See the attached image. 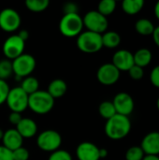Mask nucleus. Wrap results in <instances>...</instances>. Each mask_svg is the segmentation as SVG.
<instances>
[{"instance_id":"obj_1","label":"nucleus","mask_w":159,"mask_h":160,"mask_svg":"<svg viewBox=\"0 0 159 160\" xmlns=\"http://www.w3.org/2000/svg\"><path fill=\"white\" fill-rule=\"evenodd\" d=\"M131 130V122L127 116L115 114L106 121L105 133L112 140H122L126 138Z\"/></svg>"},{"instance_id":"obj_2","label":"nucleus","mask_w":159,"mask_h":160,"mask_svg":"<svg viewBox=\"0 0 159 160\" xmlns=\"http://www.w3.org/2000/svg\"><path fill=\"white\" fill-rule=\"evenodd\" d=\"M54 100L55 99H53L47 91L38 90L29 96L28 108L37 114L44 115L52 110L54 106Z\"/></svg>"},{"instance_id":"obj_3","label":"nucleus","mask_w":159,"mask_h":160,"mask_svg":"<svg viewBox=\"0 0 159 160\" xmlns=\"http://www.w3.org/2000/svg\"><path fill=\"white\" fill-rule=\"evenodd\" d=\"M76 43L78 49L84 53H96L103 48L102 36L88 30L82 31L77 37Z\"/></svg>"},{"instance_id":"obj_4","label":"nucleus","mask_w":159,"mask_h":160,"mask_svg":"<svg viewBox=\"0 0 159 160\" xmlns=\"http://www.w3.org/2000/svg\"><path fill=\"white\" fill-rule=\"evenodd\" d=\"M82 17L79 13L64 14L59 22V31L67 38L78 37L83 30Z\"/></svg>"},{"instance_id":"obj_5","label":"nucleus","mask_w":159,"mask_h":160,"mask_svg":"<svg viewBox=\"0 0 159 160\" xmlns=\"http://www.w3.org/2000/svg\"><path fill=\"white\" fill-rule=\"evenodd\" d=\"M11 62L15 79H17L20 82L23 78L31 76L37 66L35 57L29 53H22V55L15 58Z\"/></svg>"},{"instance_id":"obj_6","label":"nucleus","mask_w":159,"mask_h":160,"mask_svg":"<svg viewBox=\"0 0 159 160\" xmlns=\"http://www.w3.org/2000/svg\"><path fill=\"white\" fill-rule=\"evenodd\" d=\"M37 144L43 152L52 153L62 144V137L59 132L53 129H47L40 132L37 138Z\"/></svg>"},{"instance_id":"obj_7","label":"nucleus","mask_w":159,"mask_h":160,"mask_svg":"<svg viewBox=\"0 0 159 160\" xmlns=\"http://www.w3.org/2000/svg\"><path fill=\"white\" fill-rule=\"evenodd\" d=\"M28 98L29 96L20 86H16L10 88L6 104L11 112L21 113L28 108Z\"/></svg>"},{"instance_id":"obj_8","label":"nucleus","mask_w":159,"mask_h":160,"mask_svg":"<svg viewBox=\"0 0 159 160\" xmlns=\"http://www.w3.org/2000/svg\"><path fill=\"white\" fill-rule=\"evenodd\" d=\"M83 26L86 27L88 31L95 32L102 35L105 33L109 26V22L107 17L100 14L97 10H90L85 13L82 18Z\"/></svg>"},{"instance_id":"obj_9","label":"nucleus","mask_w":159,"mask_h":160,"mask_svg":"<svg viewBox=\"0 0 159 160\" xmlns=\"http://www.w3.org/2000/svg\"><path fill=\"white\" fill-rule=\"evenodd\" d=\"M25 41L22 40L17 34L9 36L3 43V53L6 56V59L10 61L19 57L24 53Z\"/></svg>"},{"instance_id":"obj_10","label":"nucleus","mask_w":159,"mask_h":160,"mask_svg":"<svg viewBox=\"0 0 159 160\" xmlns=\"http://www.w3.org/2000/svg\"><path fill=\"white\" fill-rule=\"evenodd\" d=\"M22 19L19 12L11 8L0 11V28L7 33H13L21 26Z\"/></svg>"},{"instance_id":"obj_11","label":"nucleus","mask_w":159,"mask_h":160,"mask_svg":"<svg viewBox=\"0 0 159 160\" xmlns=\"http://www.w3.org/2000/svg\"><path fill=\"white\" fill-rule=\"evenodd\" d=\"M97 78L101 84L110 86L118 82L120 79V71L112 63L103 64L97 69Z\"/></svg>"},{"instance_id":"obj_12","label":"nucleus","mask_w":159,"mask_h":160,"mask_svg":"<svg viewBox=\"0 0 159 160\" xmlns=\"http://www.w3.org/2000/svg\"><path fill=\"white\" fill-rule=\"evenodd\" d=\"M116 113L124 116H129L134 111V100L132 97L125 92L118 93L112 100Z\"/></svg>"},{"instance_id":"obj_13","label":"nucleus","mask_w":159,"mask_h":160,"mask_svg":"<svg viewBox=\"0 0 159 160\" xmlns=\"http://www.w3.org/2000/svg\"><path fill=\"white\" fill-rule=\"evenodd\" d=\"M112 64L120 72L128 71L135 65L133 53L127 50H119L113 54Z\"/></svg>"},{"instance_id":"obj_14","label":"nucleus","mask_w":159,"mask_h":160,"mask_svg":"<svg viewBox=\"0 0 159 160\" xmlns=\"http://www.w3.org/2000/svg\"><path fill=\"white\" fill-rule=\"evenodd\" d=\"M78 160H99V148L93 142H81L76 149Z\"/></svg>"},{"instance_id":"obj_15","label":"nucleus","mask_w":159,"mask_h":160,"mask_svg":"<svg viewBox=\"0 0 159 160\" xmlns=\"http://www.w3.org/2000/svg\"><path fill=\"white\" fill-rule=\"evenodd\" d=\"M141 148L145 156L159 155V132L154 131L148 133L142 140Z\"/></svg>"},{"instance_id":"obj_16","label":"nucleus","mask_w":159,"mask_h":160,"mask_svg":"<svg viewBox=\"0 0 159 160\" xmlns=\"http://www.w3.org/2000/svg\"><path fill=\"white\" fill-rule=\"evenodd\" d=\"M16 130L22 136V139H30L37 135V123L28 117H22L21 122L16 126Z\"/></svg>"},{"instance_id":"obj_17","label":"nucleus","mask_w":159,"mask_h":160,"mask_svg":"<svg viewBox=\"0 0 159 160\" xmlns=\"http://www.w3.org/2000/svg\"><path fill=\"white\" fill-rule=\"evenodd\" d=\"M2 142L6 148L10 151H14L22 146L23 139L16 130V128H10L4 132Z\"/></svg>"},{"instance_id":"obj_18","label":"nucleus","mask_w":159,"mask_h":160,"mask_svg":"<svg viewBox=\"0 0 159 160\" xmlns=\"http://www.w3.org/2000/svg\"><path fill=\"white\" fill-rule=\"evenodd\" d=\"M67 84L62 79L52 80L50 82V84L48 86V90H47L49 95L53 99L62 98L67 93Z\"/></svg>"},{"instance_id":"obj_19","label":"nucleus","mask_w":159,"mask_h":160,"mask_svg":"<svg viewBox=\"0 0 159 160\" xmlns=\"http://www.w3.org/2000/svg\"><path fill=\"white\" fill-rule=\"evenodd\" d=\"M133 57H134V64L143 68L144 67H147L151 63L153 55L150 50L142 48L133 54Z\"/></svg>"},{"instance_id":"obj_20","label":"nucleus","mask_w":159,"mask_h":160,"mask_svg":"<svg viewBox=\"0 0 159 160\" xmlns=\"http://www.w3.org/2000/svg\"><path fill=\"white\" fill-rule=\"evenodd\" d=\"M101 36L103 47H106L108 49L117 48L121 43V37L115 31H106Z\"/></svg>"},{"instance_id":"obj_21","label":"nucleus","mask_w":159,"mask_h":160,"mask_svg":"<svg viewBox=\"0 0 159 160\" xmlns=\"http://www.w3.org/2000/svg\"><path fill=\"white\" fill-rule=\"evenodd\" d=\"M20 87L28 95H32L36 93L37 91L39 90V82L36 77L33 76H28L23 78L21 81V85Z\"/></svg>"},{"instance_id":"obj_22","label":"nucleus","mask_w":159,"mask_h":160,"mask_svg":"<svg viewBox=\"0 0 159 160\" xmlns=\"http://www.w3.org/2000/svg\"><path fill=\"white\" fill-rule=\"evenodd\" d=\"M144 6L143 0H124L122 2L123 10L128 15H135L139 13Z\"/></svg>"},{"instance_id":"obj_23","label":"nucleus","mask_w":159,"mask_h":160,"mask_svg":"<svg viewBox=\"0 0 159 160\" xmlns=\"http://www.w3.org/2000/svg\"><path fill=\"white\" fill-rule=\"evenodd\" d=\"M135 29L139 34L142 36H149V35H153V32L155 30V25L150 20L142 18L136 22Z\"/></svg>"},{"instance_id":"obj_24","label":"nucleus","mask_w":159,"mask_h":160,"mask_svg":"<svg viewBox=\"0 0 159 160\" xmlns=\"http://www.w3.org/2000/svg\"><path fill=\"white\" fill-rule=\"evenodd\" d=\"M50 5L49 0H26L25 7L32 12H42L48 8Z\"/></svg>"},{"instance_id":"obj_25","label":"nucleus","mask_w":159,"mask_h":160,"mask_svg":"<svg viewBox=\"0 0 159 160\" xmlns=\"http://www.w3.org/2000/svg\"><path fill=\"white\" fill-rule=\"evenodd\" d=\"M116 8L115 0H101L97 5V11L105 17L110 16Z\"/></svg>"},{"instance_id":"obj_26","label":"nucleus","mask_w":159,"mask_h":160,"mask_svg":"<svg viewBox=\"0 0 159 160\" xmlns=\"http://www.w3.org/2000/svg\"><path fill=\"white\" fill-rule=\"evenodd\" d=\"M98 112L101 117L106 120H109L116 114L115 108L112 104V101H103L98 106Z\"/></svg>"},{"instance_id":"obj_27","label":"nucleus","mask_w":159,"mask_h":160,"mask_svg":"<svg viewBox=\"0 0 159 160\" xmlns=\"http://www.w3.org/2000/svg\"><path fill=\"white\" fill-rule=\"evenodd\" d=\"M13 74L12 62L8 59L0 60V80L6 81Z\"/></svg>"},{"instance_id":"obj_28","label":"nucleus","mask_w":159,"mask_h":160,"mask_svg":"<svg viewBox=\"0 0 159 160\" xmlns=\"http://www.w3.org/2000/svg\"><path fill=\"white\" fill-rule=\"evenodd\" d=\"M144 157L141 146H132L126 153V160H142Z\"/></svg>"},{"instance_id":"obj_29","label":"nucleus","mask_w":159,"mask_h":160,"mask_svg":"<svg viewBox=\"0 0 159 160\" xmlns=\"http://www.w3.org/2000/svg\"><path fill=\"white\" fill-rule=\"evenodd\" d=\"M48 160H72V157L67 151L58 149L51 153Z\"/></svg>"},{"instance_id":"obj_30","label":"nucleus","mask_w":159,"mask_h":160,"mask_svg":"<svg viewBox=\"0 0 159 160\" xmlns=\"http://www.w3.org/2000/svg\"><path fill=\"white\" fill-rule=\"evenodd\" d=\"M13 160H28L30 157L29 151L25 147H20L14 151H12Z\"/></svg>"},{"instance_id":"obj_31","label":"nucleus","mask_w":159,"mask_h":160,"mask_svg":"<svg viewBox=\"0 0 159 160\" xmlns=\"http://www.w3.org/2000/svg\"><path fill=\"white\" fill-rule=\"evenodd\" d=\"M9 85L6 81L0 80V106L6 103L7 95L9 93Z\"/></svg>"},{"instance_id":"obj_32","label":"nucleus","mask_w":159,"mask_h":160,"mask_svg":"<svg viewBox=\"0 0 159 160\" xmlns=\"http://www.w3.org/2000/svg\"><path fill=\"white\" fill-rule=\"evenodd\" d=\"M128 74L130 76V78H132L133 80H142L143 78V75H144V70L141 67H138L136 65H134L128 71Z\"/></svg>"},{"instance_id":"obj_33","label":"nucleus","mask_w":159,"mask_h":160,"mask_svg":"<svg viewBox=\"0 0 159 160\" xmlns=\"http://www.w3.org/2000/svg\"><path fill=\"white\" fill-rule=\"evenodd\" d=\"M63 11H64V14H75V13H79L78 12L79 8H78V5L73 2H67L64 5Z\"/></svg>"},{"instance_id":"obj_34","label":"nucleus","mask_w":159,"mask_h":160,"mask_svg":"<svg viewBox=\"0 0 159 160\" xmlns=\"http://www.w3.org/2000/svg\"><path fill=\"white\" fill-rule=\"evenodd\" d=\"M150 81L154 86L159 88V65L152 70L150 74Z\"/></svg>"},{"instance_id":"obj_35","label":"nucleus","mask_w":159,"mask_h":160,"mask_svg":"<svg viewBox=\"0 0 159 160\" xmlns=\"http://www.w3.org/2000/svg\"><path fill=\"white\" fill-rule=\"evenodd\" d=\"M0 160H13L12 151L8 150L4 145H0Z\"/></svg>"},{"instance_id":"obj_36","label":"nucleus","mask_w":159,"mask_h":160,"mask_svg":"<svg viewBox=\"0 0 159 160\" xmlns=\"http://www.w3.org/2000/svg\"><path fill=\"white\" fill-rule=\"evenodd\" d=\"M22 119V113H19V112H11L9 113V115H8V121L13 126H17L21 122Z\"/></svg>"},{"instance_id":"obj_37","label":"nucleus","mask_w":159,"mask_h":160,"mask_svg":"<svg viewBox=\"0 0 159 160\" xmlns=\"http://www.w3.org/2000/svg\"><path fill=\"white\" fill-rule=\"evenodd\" d=\"M152 36H153V38H154L155 43L157 44V46L159 48V26L155 27V30H154Z\"/></svg>"},{"instance_id":"obj_38","label":"nucleus","mask_w":159,"mask_h":160,"mask_svg":"<svg viewBox=\"0 0 159 160\" xmlns=\"http://www.w3.org/2000/svg\"><path fill=\"white\" fill-rule=\"evenodd\" d=\"M22 40H24V41H26L27 39H28V38H29V32L26 30V29H22V30H21L18 34H17Z\"/></svg>"},{"instance_id":"obj_39","label":"nucleus","mask_w":159,"mask_h":160,"mask_svg":"<svg viewBox=\"0 0 159 160\" xmlns=\"http://www.w3.org/2000/svg\"><path fill=\"white\" fill-rule=\"evenodd\" d=\"M108 156V150L105 148H99V158H105Z\"/></svg>"},{"instance_id":"obj_40","label":"nucleus","mask_w":159,"mask_h":160,"mask_svg":"<svg viewBox=\"0 0 159 160\" xmlns=\"http://www.w3.org/2000/svg\"><path fill=\"white\" fill-rule=\"evenodd\" d=\"M142 160H159L158 156H145Z\"/></svg>"},{"instance_id":"obj_41","label":"nucleus","mask_w":159,"mask_h":160,"mask_svg":"<svg viewBox=\"0 0 159 160\" xmlns=\"http://www.w3.org/2000/svg\"><path fill=\"white\" fill-rule=\"evenodd\" d=\"M155 14H156L157 18L159 20V1L157 2V4L155 6Z\"/></svg>"},{"instance_id":"obj_42","label":"nucleus","mask_w":159,"mask_h":160,"mask_svg":"<svg viewBox=\"0 0 159 160\" xmlns=\"http://www.w3.org/2000/svg\"><path fill=\"white\" fill-rule=\"evenodd\" d=\"M4 132L5 131H3L1 128H0V141H2V139H3V136H4Z\"/></svg>"},{"instance_id":"obj_43","label":"nucleus","mask_w":159,"mask_h":160,"mask_svg":"<svg viewBox=\"0 0 159 160\" xmlns=\"http://www.w3.org/2000/svg\"><path fill=\"white\" fill-rule=\"evenodd\" d=\"M157 109L159 110V98L158 99H157Z\"/></svg>"}]
</instances>
